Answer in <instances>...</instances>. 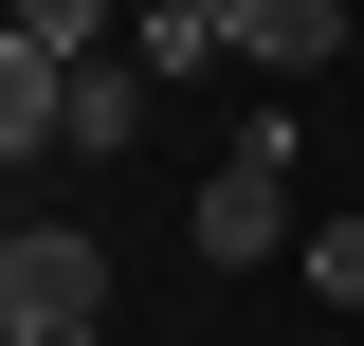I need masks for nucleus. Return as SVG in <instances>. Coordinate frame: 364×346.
I'll use <instances>...</instances> for the list:
<instances>
[{
	"label": "nucleus",
	"mask_w": 364,
	"mask_h": 346,
	"mask_svg": "<svg viewBox=\"0 0 364 346\" xmlns=\"http://www.w3.org/2000/svg\"><path fill=\"white\" fill-rule=\"evenodd\" d=\"M182 256L200 273H255V256H310L291 237V110H255V128L200 164V201H182Z\"/></svg>",
	"instance_id": "nucleus-1"
},
{
	"label": "nucleus",
	"mask_w": 364,
	"mask_h": 346,
	"mask_svg": "<svg viewBox=\"0 0 364 346\" xmlns=\"http://www.w3.org/2000/svg\"><path fill=\"white\" fill-rule=\"evenodd\" d=\"M73 328H109V237L18 219L0 237V346H73Z\"/></svg>",
	"instance_id": "nucleus-2"
},
{
	"label": "nucleus",
	"mask_w": 364,
	"mask_h": 346,
	"mask_svg": "<svg viewBox=\"0 0 364 346\" xmlns=\"http://www.w3.org/2000/svg\"><path fill=\"white\" fill-rule=\"evenodd\" d=\"M146 91H164V73H146L128 37H109V55H73V164H128V146H146Z\"/></svg>",
	"instance_id": "nucleus-3"
},
{
	"label": "nucleus",
	"mask_w": 364,
	"mask_h": 346,
	"mask_svg": "<svg viewBox=\"0 0 364 346\" xmlns=\"http://www.w3.org/2000/svg\"><path fill=\"white\" fill-rule=\"evenodd\" d=\"M237 19H255V0H146V19H128V55H146V73H200V55H237Z\"/></svg>",
	"instance_id": "nucleus-4"
},
{
	"label": "nucleus",
	"mask_w": 364,
	"mask_h": 346,
	"mask_svg": "<svg viewBox=\"0 0 364 346\" xmlns=\"http://www.w3.org/2000/svg\"><path fill=\"white\" fill-rule=\"evenodd\" d=\"M237 55H255V73H328V55H346V0H255Z\"/></svg>",
	"instance_id": "nucleus-5"
},
{
	"label": "nucleus",
	"mask_w": 364,
	"mask_h": 346,
	"mask_svg": "<svg viewBox=\"0 0 364 346\" xmlns=\"http://www.w3.org/2000/svg\"><path fill=\"white\" fill-rule=\"evenodd\" d=\"M109 37H128L109 0H18V55H109Z\"/></svg>",
	"instance_id": "nucleus-6"
},
{
	"label": "nucleus",
	"mask_w": 364,
	"mask_h": 346,
	"mask_svg": "<svg viewBox=\"0 0 364 346\" xmlns=\"http://www.w3.org/2000/svg\"><path fill=\"white\" fill-rule=\"evenodd\" d=\"M310 292H328V310H364V219H328V237H310Z\"/></svg>",
	"instance_id": "nucleus-7"
},
{
	"label": "nucleus",
	"mask_w": 364,
	"mask_h": 346,
	"mask_svg": "<svg viewBox=\"0 0 364 346\" xmlns=\"http://www.w3.org/2000/svg\"><path fill=\"white\" fill-rule=\"evenodd\" d=\"M73 346H128V328H73Z\"/></svg>",
	"instance_id": "nucleus-8"
}]
</instances>
